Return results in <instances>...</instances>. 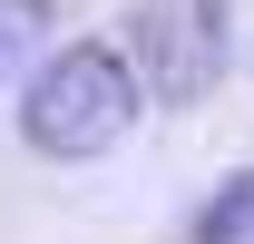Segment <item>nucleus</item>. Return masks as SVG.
Listing matches in <instances>:
<instances>
[{
	"mask_svg": "<svg viewBox=\"0 0 254 244\" xmlns=\"http://www.w3.org/2000/svg\"><path fill=\"white\" fill-rule=\"evenodd\" d=\"M39 39H49V0H0V78H20Z\"/></svg>",
	"mask_w": 254,
	"mask_h": 244,
	"instance_id": "obj_4",
	"label": "nucleus"
},
{
	"mask_svg": "<svg viewBox=\"0 0 254 244\" xmlns=\"http://www.w3.org/2000/svg\"><path fill=\"white\" fill-rule=\"evenodd\" d=\"M195 244H254V176L215 185V205L195 215Z\"/></svg>",
	"mask_w": 254,
	"mask_h": 244,
	"instance_id": "obj_3",
	"label": "nucleus"
},
{
	"mask_svg": "<svg viewBox=\"0 0 254 244\" xmlns=\"http://www.w3.org/2000/svg\"><path fill=\"white\" fill-rule=\"evenodd\" d=\"M127 127H137V68L118 49H98V39L59 49L30 78V108H20V137L39 156H108Z\"/></svg>",
	"mask_w": 254,
	"mask_h": 244,
	"instance_id": "obj_1",
	"label": "nucleus"
},
{
	"mask_svg": "<svg viewBox=\"0 0 254 244\" xmlns=\"http://www.w3.org/2000/svg\"><path fill=\"white\" fill-rule=\"evenodd\" d=\"M137 68H147V88L166 108H195V98H215L225 78V0H137Z\"/></svg>",
	"mask_w": 254,
	"mask_h": 244,
	"instance_id": "obj_2",
	"label": "nucleus"
}]
</instances>
